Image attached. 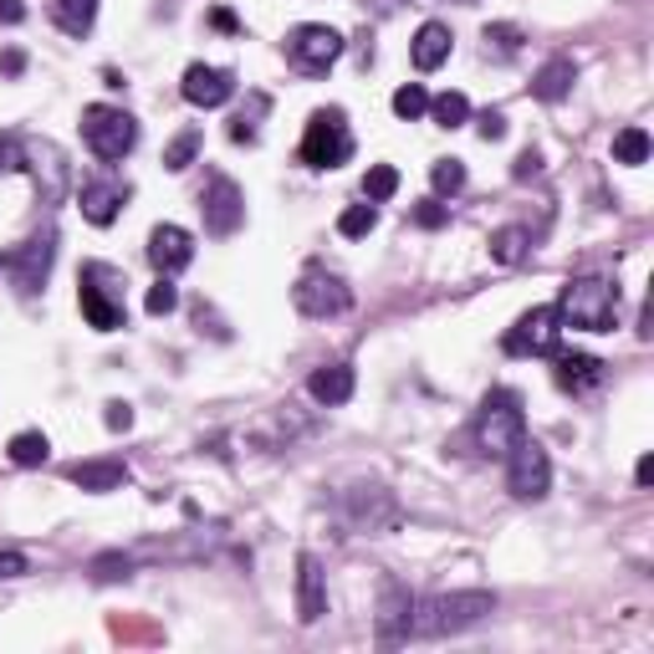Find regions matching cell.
Masks as SVG:
<instances>
[{
    "mask_svg": "<svg viewBox=\"0 0 654 654\" xmlns=\"http://www.w3.org/2000/svg\"><path fill=\"white\" fill-rule=\"evenodd\" d=\"M486 614H496V593L486 588H460V593H429L414 599V640H445V634H466Z\"/></svg>",
    "mask_w": 654,
    "mask_h": 654,
    "instance_id": "6da1fadb",
    "label": "cell"
},
{
    "mask_svg": "<svg viewBox=\"0 0 654 654\" xmlns=\"http://www.w3.org/2000/svg\"><path fill=\"white\" fill-rule=\"evenodd\" d=\"M558 318L562 328H583V333H614L619 322V287L603 277H573L558 292Z\"/></svg>",
    "mask_w": 654,
    "mask_h": 654,
    "instance_id": "7a4b0ae2",
    "label": "cell"
},
{
    "mask_svg": "<svg viewBox=\"0 0 654 654\" xmlns=\"http://www.w3.org/2000/svg\"><path fill=\"white\" fill-rule=\"evenodd\" d=\"M527 435V409H521L517 388H491L481 399V414H476V445L491 460H507V450Z\"/></svg>",
    "mask_w": 654,
    "mask_h": 654,
    "instance_id": "3957f363",
    "label": "cell"
},
{
    "mask_svg": "<svg viewBox=\"0 0 654 654\" xmlns=\"http://www.w3.org/2000/svg\"><path fill=\"white\" fill-rule=\"evenodd\" d=\"M343 521L353 527L359 537H394L404 527V507L399 496L388 491V486H374V481H359L343 491Z\"/></svg>",
    "mask_w": 654,
    "mask_h": 654,
    "instance_id": "277c9868",
    "label": "cell"
},
{
    "mask_svg": "<svg viewBox=\"0 0 654 654\" xmlns=\"http://www.w3.org/2000/svg\"><path fill=\"white\" fill-rule=\"evenodd\" d=\"M302 164L308 169H338L353 159V134H347V113L343 107H318L302 128Z\"/></svg>",
    "mask_w": 654,
    "mask_h": 654,
    "instance_id": "5b68a950",
    "label": "cell"
},
{
    "mask_svg": "<svg viewBox=\"0 0 654 654\" xmlns=\"http://www.w3.org/2000/svg\"><path fill=\"white\" fill-rule=\"evenodd\" d=\"M123 277L113 267H103V261H87L82 267V287H77V308L82 318H87V328H97V333H118L123 328V297H118Z\"/></svg>",
    "mask_w": 654,
    "mask_h": 654,
    "instance_id": "8992f818",
    "label": "cell"
},
{
    "mask_svg": "<svg viewBox=\"0 0 654 654\" xmlns=\"http://www.w3.org/2000/svg\"><path fill=\"white\" fill-rule=\"evenodd\" d=\"M82 138H87V148H93L97 159L118 164L123 154H134V144H138V118L123 113V107L93 103V107H82Z\"/></svg>",
    "mask_w": 654,
    "mask_h": 654,
    "instance_id": "52a82bcc",
    "label": "cell"
},
{
    "mask_svg": "<svg viewBox=\"0 0 654 654\" xmlns=\"http://www.w3.org/2000/svg\"><path fill=\"white\" fill-rule=\"evenodd\" d=\"M292 302L302 318H343L347 308H353V292H347V281L338 277V271H322V267H308L302 277H297L292 287Z\"/></svg>",
    "mask_w": 654,
    "mask_h": 654,
    "instance_id": "ba28073f",
    "label": "cell"
},
{
    "mask_svg": "<svg viewBox=\"0 0 654 654\" xmlns=\"http://www.w3.org/2000/svg\"><path fill=\"white\" fill-rule=\"evenodd\" d=\"M507 491L517 496V501H542V496L552 491L548 450H542L537 440H527V435H521V440L507 450Z\"/></svg>",
    "mask_w": 654,
    "mask_h": 654,
    "instance_id": "9c48e42d",
    "label": "cell"
},
{
    "mask_svg": "<svg viewBox=\"0 0 654 654\" xmlns=\"http://www.w3.org/2000/svg\"><path fill=\"white\" fill-rule=\"evenodd\" d=\"M558 338H562L558 308H532L511 322V333L501 338V347H507L511 359H548V353H558Z\"/></svg>",
    "mask_w": 654,
    "mask_h": 654,
    "instance_id": "30bf717a",
    "label": "cell"
},
{
    "mask_svg": "<svg viewBox=\"0 0 654 654\" xmlns=\"http://www.w3.org/2000/svg\"><path fill=\"white\" fill-rule=\"evenodd\" d=\"M287 56H292L297 72H328L343 56V31L333 27H318V21H308V27H292V37H287Z\"/></svg>",
    "mask_w": 654,
    "mask_h": 654,
    "instance_id": "8fae6325",
    "label": "cell"
},
{
    "mask_svg": "<svg viewBox=\"0 0 654 654\" xmlns=\"http://www.w3.org/2000/svg\"><path fill=\"white\" fill-rule=\"evenodd\" d=\"M52 261H56V226H41L21 251L11 256V287L21 297H37L52 277Z\"/></svg>",
    "mask_w": 654,
    "mask_h": 654,
    "instance_id": "7c38bea8",
    "label": "cell"
},
{
    "mask_svg": "<svg viewBox=\"0 0 654 654\" xmlns=\"http://www.w3.org/2000/svg\"><path fill=\"white\" fill-rule=\"evenodd\" d=\"M200 215H205V230L210 236H236L246 226V195L230 174H215L200 195Z\"/></svg>",
    "mask_w": 654,
    "mask_h": 654,
    "instance_id": "4fadbf2b",
    "label": "cell"
},
{
    "mask_svg": "<svg viewBox=\"0 0 654 654\" xmlns=\"http://www.w3.org/2000/svg\"><path fill=\"white\" fill-rule=\"evenodd\" d=\"M374 629H378V644H404V640H414V593L399 583V578H384V588H378Z\"/></svg>",
    "mask_w": 654,
    "mask_h": 654,
    "instance_id": "5bb4252c",
    "label": "cell"
},
{
    "mask_svg": "<svg viewBox=\"0 0 654 654\" xmlns=\"http://www.w3.org/2000/svg\"><path fill=\"white\" fill-rule=\"evenodd\" d=\"M148 261L159 277H174V271H185L195 261V236L185 226H154L148 230Z\"/></svg>",
    "mask_w": 654,
    "mask_h": 654,
    "instance_id": "9a60e30c",
    "label": "cell"
},
{
    "mask_svg": "<svg viewBox=\"0 0 654 654\" xmlns=\"http://www.w3.org/2000/svg\"><path fill=\"white\" fill-rule=\"evenodd\" d=\"M179 93H185V103H195V107H220V103L236 97V77H230L226 68H205V62H195V68H185Z\"/></svg>",
    "mask_w": 654,
    "mask_h": 654,
    "instance_id": "2e32d148",
    "label": "cell"
},
{
    "mask_svg": "<svg viewBox=\"0 0 654 654\" xmlns=\"http://www.w3.org/2000/svg\"><path fill=\"white\" fill-rule=\"evenodd\" d=\"M328 614V578H322V562L312 552L297 558V619L302 624H318Z\"/></svg>",
    "mask_w": 654,
    "mask_h": 654,
    "instance_id": "e0dca14e",
    "label": "cell"
},
{
    "mask_svg": "<svg viewBox=\"0 0 654 654\" xmlns=\"http://www.w3.org/2000/svg\"><path fill=\"white\" fill-rule=\"evenodd\" d=\"M68 481L82 486V491H118L123 481H128V466H123L118 455H103V460H77V466L68 470Z\"/></svg>",
    "mask_w": 654,
    "mask_h": 654,
    "instance_id": "ac0fdd59",
    "label": "cell"
},
{
    "mask_svg": "<svg viewBox=\"0 0 654 654\" xmlns=\"http://www.w3.org/2000/svg\"><path fill=\"white\" fill-rule=\"evenodd\" d=\"M552 378H558V388H568V394H588V388L603 384V363L593 359V353H558Z\"/></svg>",
    "mask_w": 654,
    "mask_h": 654,
    "instance_id": "d6986e66",
    "label": "cell"
},
{
    "mask_svg": "<svg viewBox=\"0 0 654 654\" xmlns=\"http://www.w3.org/2000/svg\"><path fill=\"white\" fill-rule=\"evenodd\" d=\"M128 200V189L113 185V179H97V185H82V220H93V226H113Z\"/></svg>",
    "mask_w": 654,
    "mask_h": 654,
    "instance_id": "ffe728a7",
    "label": "cell"
},
{
    "mask_svg": "<svg viewBox=\"0 0 654 654\" xmlns=\"http://www.w3.org/2000/svg\"><path fill=\"white\" fill-rule=\"evenodd\" d=\"M450 27H440V21H425V27L414 31V46H409V56H414V68L419 72H435V68H445L450 62Z\"/></svg>",
    "mask_w": 654,
    "mask_h": 654,
    "instance_id": "44dd1931",
    "label": "cell"
},
{
    "mask_svg": "<svg viewBox=\"0 0 654 654\" xmlns=\"http://www.w3.org/2000/svg\"><path fill=\"white\" fill-rule=\"evenodd\" d=\"M308 394L318 404H328V409H333V404H347L353 399V363H322L318 374L308 378Z\"/></svg>",
    "mask_w": 654,
    "mask_h": 654,
    "instance_id": "7402d4cb",
    "label": "cell"
},
{
    "mask_svg": "<svg viewBox=\"0 0 654 654\" xmlns=\"http://www.w3.org/2000/svg\"><path fill=\"white\" fill-rule=\"evenodd\" d=\"M573 82H578L573 56H552V62H542V72L532 77V97H542V103H562V97L573 93Z\"/></svg>",
    "mask_w": 654,
    "mask_h": 654,
    "instance_id": "603a6c76",
    "label": "cell"
},
{
    "mask_svg": "<svg viewBox=\"0 0 654 654\" xmlns=\"http://www.w3.org/2000/svg\"><path fill=\"white\" fill-rule=\"evenodd\" d=\"M52 21L68 37H87L97 27V0H52Z\"/></svg>",
    "mask_w": 654,
    "mask_h": 654,
    "instance_id": "cb8c5ba5",
    "label": "cell"
},
{
    "mask_svg": "<svg viewBox=\"0 0 654 654\" xmlns=\"http://www.w3.org/2000/svg\"><path fill=\"white\" fill-rule=\"evenodd\" d=\"M491 261H501V267H517L521 256H527V246H532V230L527 226H501V230H491Z\"/></svg>",
    "mask_w": 654,
    "mask_h": 654,
    "instance_id": "d4e9b609",
    "label": "cell"
},
{
    "mask_svg": "<svg viewBox=\"0 0 654 654\" xmlns=\"http://www.w3.org/2000/svg\"><path fill=\"white\" fill-rule=\"evenodd\" d=\"M267 107L271 97L267 93H246V107L230 118V138L236 144H256V134H261V118H267Z\"/></svg>",
    "mask_w": 654,
    "mask_h": 654,
    "instance_id": "484cf974",
    "label": "cell"
},
{
    "mask_svg": "<svg viewBox=\"0 0 654 654\" xmlns=\"http://www.w3.org/2000/svg\"><path fill=\"white\" fill-rule=\"evenodd\" d=\"M134 568H138L134 552H97V558L87 562L93 583H118V578H134Z\"/></svg>",
    "mask_w": 654,
    "mask_h": 654,
    "instance_id": "4316f807",
    "label": "cell"
},
{
    "mask_svg": "<svg viewBox=\"0 0 654 654\" xmlns=\"http://www.w3.org/2000/svg\"><path fill=\"white\" fill-rule=\"evenodd\" d=\"M200 128H185V134H174L169 138V148H164V169L169 174H179V169H189L195 164V154H200Z\"/></svg>",
    "mask_w": 654,
    "mask_h": 654,
    "instance_id": "83f0119b",
    "label": "cell"
},
{
    "mask_svg": "<svg viewBox=\"0 0 654 654\" xmlns=\"http://www.w3.org/2000/svg\"><path fill=\"white\" fill-rule=\"evenodd\" d=\"M52 455V440L41 435V429H21V435H11V460L15 466H41Z\"/></svg>",
    "mask_w": 654,
    "mask_h": 654,
    "instance_id": "f1b7e54d",
    "label": "cell"
},
{
    "mask_svg": "<svg viewBox=\"0 0 654 654\" xmlns=\"http://www.w3.org/2000/svg\"><path fill=\"white\" fill-rule=\"evenodd\" d=\"M429 118L440 123V128H460L470 118V97L466 93H440L429 97Z\"/></svg>",
    "mask_w": 654,
    "mask_h": 654,
    "instance_id": "f546056e",
    "label": "cell"
},
{
    "mask_svg": "<svg viewBox=\"0 0 654 654\" xmlns=\"http://www.w3.org/2000/svg\"><path fill=\"white\" fill-rule=\"evenodd\" d=\"M394 189H399V169H394V164H374L368 179H363V200L384 205V200H394Z\"/></svg>",
    "mask_w": 654,
    "mask_h": 654,
    "instance_id": "4dcf8cb0",
    "label": "cell"
},
{
    "mask_svg": "<svg viewBox=\"0 0 654 654\" xmlns=\"http://www.w3.org/2000/svg\"><path fill=\"white\" fill-rule=\"evenodd\" d=\"M486 56H517L521 52V27H511V21H496V27H486Z\"/></svg>",
    "mask_w": 654,
    "mask_h": 654,
    "instance_id": "1f68e13d",
    "label": "cell"
},
{
    "mask_svg": "<svg viewBox=\"0 0 654 654\" xmlns=\"http://www.w3.org/2000/svg\"><path fill=\"white\" fill-rule=\"evenodd\" d=\"M650 159V134H644V128H624V134L614 138V164H629V169H634V164H644Z\"/></svg>",
    "mask_w": 654,
    "mask_h": 654,
    "instance_id": "d6a6232c",
    "label": "cell"
},
{
    "mask_svg": "<svg viewBox=\"0 0 654 654\" xmlns=\"http://www.w3.org/2000/svg\"><path fill=\"white\" fill-rule=\"evenodd\" d=\"M429 185H435V195H460V189H466V164L440 159L435 169H429Z\"/></svg>",
    "mask_w": 654,
    "mask_h": 654,
    "instance_id": "836d02e7",
    "label": "cell"
},
{
    "mask_svg": "<svg viewBox=\"0 0 654 654\" xmlns=\"http://www.w3.org/2000/svg\"><path fill=\"white\" fill-rule=\"evenodd\" d=\"M374 226H378V210H374V205H347V210L338 215V230H343L347 241H353V236H368Z\"/></svg>",
    "mask_w": 654,
    "mask_h": 654,
    "instance_id": "e575fe53",
    "label": "cell"
},
{
    "mask_svg": "<svg viewBox=\"0 0 654 654\" xmlns=\"http://www.w3.org/2000/svg\"><path fill=\"white\" fill-rule=\"evenodd\" d=\"M394 113H399L404 123L425 118V113H429V93H425V87H419V82H409V87H399V93H394Z\"/></svg>",
    "mask_w": 654,
    "mask_h": 654,
    "instance_id": "d590c367",
    "label": "cell"
},
{
    "mask_svg": "<svg viewBox=\"0 0 654 654\" xmlns=\"http://www.w3.org/2000/svg\"><path fill=\"white\" fill-rule=\"evenodd\" d=\"M144 308H148V318H169V312L179 308V287H174L169 277H159V281H154V287H148Z\"/></svg>",
    "mask_w": 654,
    "mask_h": 654,
    "instance_id": "8d00e7d4",
    "label": "cell"
},
{
    "mask_svg": "<svg viewBox=\"0 0 654 654\" xmlns=\"http://www.w3.org/2000/svg\"><path fill=\"white\" fill-rule=\"evenodd\" d=\"M6 169H27V138L0 134V174Z\"/></svg>",
    "mask_w": 654,
    "mask_h": 654,
    "instance_id": "74e56055",
    "label": "cell"
},
{
    "mask_svg": "<svg viewBox=\"0 0 654 654\" xmlns=\"http://www.w3.org/2000/svg\"><path fill=\"white\" fill-rule=\"evenodd\" d=\"M445 220H450V210H445L440 200H419V205H414V226H419V230H440Z\"/></svg>",
    "mask_w": 654,
    "mask_h": 654,
    "instance_id": "f35d334b",
    "label": "cell"
},
{
    "mask_svg": "<svg viewBox=\"0 0 654 654\" xmlns=\"http://www.w3.org/2000/svg\"><path fill=\"white\" fill-rule=\"evenodd\" d=\"M476 134H481L486 144H496V138H507V113H501V107H486L481 118H476Z\"/></svg>",
    "mask_w": 654,
    "mask_h": 654,
    "instance_id": "ab89813d",
    "label": "cell"
},
{
    "mask_svg": "<svg viewBox=\"0 0 654 654\" xmlns=\"http://www.w3.org/2000/svg\"><path fill=\"white\" fill-rule=\"evenodd\" d=\"M103 425L113 429V435H118V429H134V404H123V399H113L103 409Z\"/></svg>",
    "mask_w": 654,
    "mask_h": 654,
    "instance_id": "60d3db41",
    "label": "cell"
},
{
    "mask_svg": "<svg viewBox=\"0 0 654 654\" xmlns=\"http://www.w3.org/2000/svg\"><path fill=\"white\" fill-rule=\"evenodd\" d=\"M21 573H31L27 552H15V548H0V578H21Z\"/></svg>",
    "mask_w": 654,
    "mask_h": 654,
    "instance_id": "b9f144b4",
    "label": "cell"
},
{
    "mask_svg": "<svg viewBox=\"0 0 654 654\" xmlns=\"http://www.w3.org/2000/svg\"><path fill=\"white\" fill-rule=\"evenodd\" d=\"M532 174H542V154L527 148V154H517V164H511V179H532Z\"/></svg>",
    "mask_w": 654,
    "mask_h": 654,
    "instance_id": "7bdbcfd3",
    "label": "cell"
},
{
    "mask_svg": "<svg viewBox=\"0 0 654 654\" xmlns=\"http://www.w3.org/2000/svg\"><path fill=\"white\" fill-rule=\"evenodd\" d=\"M27 21V0H0V27H21Z\"/></svg>",
    "mask_w": 654,
    "mask_h": 654,
    "instance_id": "ee69618b",
    "label": "cell"
},
{
    "mask_svg": "<svg viewBox=\"0 0 654 654\" xmlns=\"http://www.w3.org/2000/svg\"><path fill=\"white\" fill-rule=\"evenodd\" d=\"M21 68H27V52H0V72L6 77H21Z\"/></svg>",
    "mask_w": 654,
    "mask_h": 654,
    "instance_id": "f6af8a7d",
    "label": "cell"
},
{
    "mask_svg": "<svg viewBox=\"0 0 654 654\" xmlns=\"http://www.w3.org/2000/svg\"><path fill=\"white\" fill-rule=\"evenodd\" d=\"M210 27L215 31H241V21H236V11H226V6H220V11H210Z\"/></svg>",
    "mask_w": 654,
    "mask_h": 654,
    "instance_id": "bcb514c9",
    "label": "cell"
},
{
    "mask_svg": "<svg viewBox=\"0 0 654 654\" xmlns=\"http://www.w3.org/2000/svg\"><path fill=\"white\" fill-rule=\"evenodd\" d=\"M634 481H640V486L654 481V455H640V466H634Z\"/></svg>",
    "mask_w": 654,
    "mask_h": 654,
    "instance_id": "7dc6e473",
    "label": "cell"
},
{
    "mask_svg": "<svg viewBox=\"0 0 654 654\" xmlns=\"http://www.w3.org/2000/svg\"><path fill=\"white\" fill-rule=\"evenodd\" d=\"M363 6H374V11H394V6H404V0H363Z\"/></svg>",
    "mask_w": 654,
    "mask_h": 654,
    "instance_id": "c3c4849f",
    "label": "cell"
}]
</instances>
